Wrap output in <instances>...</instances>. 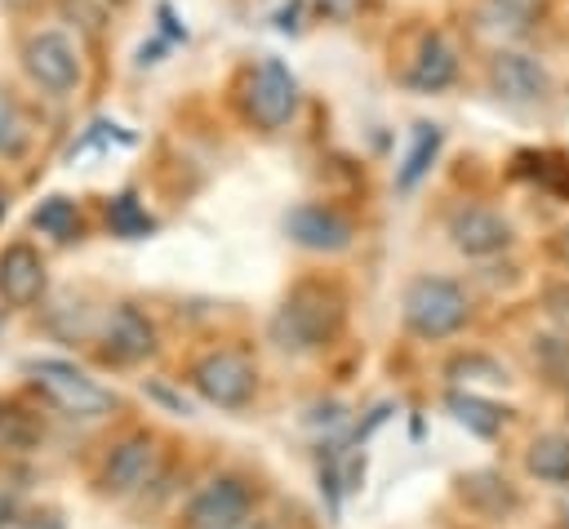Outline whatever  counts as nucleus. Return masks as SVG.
Segmentation results:
<instances>
[{"mask_svg": "<svg viewBox=\"0 0 569 529\" xmlns=\"http://www.w3.org/2000/svg\"><path fill=\"white\" fill-rule=\"evenodd\" d=\"M107 222H111V231L120 236V240H142V236H151L156 231V218L124 191V196H116L111 204H107Z\"/></svg>", "mask_w": 569, "mask_h": 529, "instance_id": "23", "label": "nucleus"}, {"mask_svg": "<svg viewBox=\"0 0 569 529\" xmlns=\"http://www.w3.org/2000/svg\"><path fill=\"white\" fill-rule=\"evenodd\" d=\"M151 467H156V440L147 431L124 436L107 453V462L98 471V489L111 493V498H124V493H133V489H142L151 480Z\"/></svg>", "mask_w": 569, "mask_h": 529, "instance_id": "11", "label": "nucleus"}, {"mask_svg": "<svg viewBox=\"0 0 569 529\" xmlns=\"http://www.w3.org/2000/svg\"><path fill=\"white\" fill-rule=\"evenodd\" d=\"M253 516V485L236 471L213 476L182 511V529H227Z\"/></svg>", "mask_w": 569, "mask_h": 529, "instance_id": "7", "label": "nucleus"}, {"mask_svg": "<svg viewBox=\"0 0 569 529\" xmlns=\"http://www.w3.org/2000/svg\"><path fill=\"white\" fill-rule=\"evenodd\" d=\"M533 365H538L542 382L569 400V333H560V329L538 333L533 338Z\"/></svg>", "mask_w": 569, "mask_h": 529, "instance_id": "18", "label": "nucleus"}, {"mask_svg": "<svg viewBox=\"0 0 569 529\" xmlns=\"http://www.w3.org/2000/svg\"><path fill=\"white\" fill-rule=\"evenodd\" d=\"M227 529H271L267 520H258V516H249V520H240V525H227Z\"/></svg>", "mask_w": 569, "mask_h": 529, "instance_id": "31", "label": "nucleus"}, {"mask_svg": "<svg viewBox=\"0 0 569 529\" xmlns=\"http://www.w3.org/2000/svg\"><path fill=\"white\" fill-rule=\"evenodd\" d=\"M405 80H409V89H418V93H445V89L458 80V49H453L440 31L422 36V40H418V53L409 58Z\"/></svg>", "mask_w": 569, "mask_h": 529, "instance_id": "13", "label": "nucleus"}, {"mask_svg": "<svg viewBox=\"0 0 569 529\" xmlns=\"http://www.w3.org/2000/svg\"><path fill=\"white\" fill-rule=\"evenodd\" d=\"M31 151V120L27 111L0 89V160H22Z\"/></svg>", "mask_w": 569, "mask_h": 529, "instance_id": "21", "label": "nucleus"}, {"mask_svg": "<svg viewBox=\"0 0 569 529\" xmlns=\"http://www.w3.org/2000/svg\"><path fill=\"white\" fill-rule=\"evenodd\" d=\"M445 231H449V244L462 258H493V253L511 249V240H516L511 222L498 209H489V204H458L449 213Z\"/></svg>", "mask_w": 569, "mask_h": 529, "instance_id": "8", "label": "nucleus"}, {"mask_svg": "<svg viewBox=\"0 0 569 529\" xmlns=\"http://www.w3.org/2000/svg\"><path fill=\"white\" fill-rule=\"evenodd\" d=\"M31 222H36V231H44V236H53V240H76V236H80V209H76V200H67V196L40 200L36 213H31Z\"/></svg>", "mask_w": 569, "mask_h": 529, "instance_id": "22", "label": "nucleus"}, {"mask_svg": "<svg viewBox=\"0 0 569 529\" xmlns=\"http://www.w3.org/2000/svg\"><path fill=\"white\" fill-rule=\"evenodd\" d=\"M525 471L542 485L569 489V431H542L525 449Z\"/></svg>", "mask_w": 569, "mask_h": 529, "instance_id": "15", "label": "nucleus"}, {"mask_svg": "<svg viewBox=\"0 0 569 529\" xmlns=\"http://www.w3.org/2000/svg\"><path fill=\"white\" fill-rule=\"evenodd\" d=\"M147 396H156L160 405H169V413H191V405H187L182 396H173L169 387H160V382H151V387H147Z\"/></svg>", "mask_w": 569, "mask_h": 529, "instance_id": "27", "label": "nucleus"}, {"mask_svg": "<svg viewBox=\"0 0 569 529\" xmlns=\"http://www.w3.org/2000/svg\"><path fill=\"white\" fill-rule=\"evenodd\" d=\"M151 351H156V325L129 302L116 307L107 320V356L120 365H133V360H147Z\"/></svg>", "mask_w": 569, "mask_h": 529, "instance_id": "14", "label": "nucleus"}, {"mask_svg": "<svg viewBox=\"0 0 569 529\" xmlns=\"http://www.w3.org/2000/svg\"><path fill=\"white\" fill-rule=\"evenodd\" d=\"M22 67L53 98L76 93V84H80V49L58 27H40V31H31L22 40Z\"/></svg>", "mask_w": 569, "mask_h": 529, "instance_id": "4", "label": "nucleus"}, {"mask_svg": "<svg viewBox=\"0 0 569 529\" xmlns=\"http://www.w3.org/2000/svg\"><path fill=\"white\" fill-rule=\"evenodd\" d=\"M449 373H476V378H485V382H507V369H498L493 360H485V356H467V360H453V369Z\"/></svg>", "mask_w": 569, "mask_h": 529, "instance_id": "25", "label": "nucleus"}, {"mask_svg": "<svg viewBox=\"0 0 569 529\" xmlns=\"http://www.w3.org/2000/svg\"><path fill=\"white\" fill-rule=\"evenodd\" d=\"M284 236H289L298 249H311V253H342V249L356 240V227H351L338 209L307 200V204H293V209L284 213Z\"/></svg>", "mask_w": 569, "mask_h": 529, "instance_id": "10", "label": "nucleus"}, {"mask_svg": "<svg viewBox=\"0 0 569 529\" xmlns=\"http://www.w3.org/2000/svg\"><path fill=\"white\" fill-rule=\"evenodd\" d=\"M44 440V422L22 405H0V453H31Z\"/></svg>", "mask_w": 569, "mask_h": 529, "instance_id": "19", "label": "nucleus"}, {"mask_svg": "<svg viewBox=\"0 0 569 529\" xmlns=\"http://www.w3.org/2000/svg\"><path fill=\"white\" fill-rule=\"evenodd\" d=\"M489 84H493V93L502 102H516V107H533V102H542L551 93L547 67L525 49H498L489 58Z\"/></svg>", "mask_w": 569, "mask_h": 529, "instance_id": "9", "label": "nucleus"}, {"mask_svg": "<svg viewBox=\"0 0 569 529\" xmlns=\"http://www.w3.org/2000/svg\"><path fill=\"white\" fill-rule=\"evenodd\" d=\"M342 325V298L325 280H302L289 289L280 311L271 316V342L280 351H320Z\"/></svg>", "mask_w": 569, "mask_h": 529, "instance_id": "1", "label": "nucleus"}, {"mask_svg": "<svg viewBox=\"0 0 569 529\" xmlns=\"http://www.w3.org/2000/svg\"><path fill=\"white\" fill-rule=\"evenodd\" d=\"M542 307H547L551 325H556L560 333H569V280H556V285H547V293H542Z\"/></svg>", "mask_w": 569, "mask_h": 529, "instance_id": "24", "label": "nucleus"}, {"mask_svg": "<svg viewBox=\"0 0 569 529\" xmlns=\"http://www.w3.org/2000/svg\"><path fill=\"white\" fill-rule=\"evenodd\" d=\"M440 147H445V129L431 124V120H418V124H413V138H409V151H405V160H400V169H396V191H413V187L431 173Z\"/></svg>", "mask_w": 569, "mask_h": 529, "instance_id": "16", "label": "nucleus"}, {"mask_svg": "<svg viewBox=\"0 0 569 529\" xmlns=\"http://www.w3.org/2000/svg\"><path fill=\"white\" fill-rule=\"evenodd\" d=\"M13 529H62V520L53 511H31V516H18Z\"/></svg>", "mask_w": 569, "mask_h": 529, "instance_id": "26", "label": "nucleus"}, {"mask_svg": "<svg viewBox=\"0 0 569 529\" xmlns=\"http://www.w3.org/2000/svg\"><path fill=\"white\" fill-rule=\"evenodd\" d=\"M316 4H320V13H329V18H351L360 0H316Z\"/></svg>", "mask_w": 569, "mask_h": 529, "instance_id": "28", "label": "nucleus"}, {"mask_svg": "<svg viewBox=\"0 0 569 529\" xmlns=\"http://www.w3.org/2000/svg\"><path fill=\"white\" fill-rule=\"evenodd\" d=\"M244 111L258 129H284L298 111V76L280 58H262L244 89Z\"/></svg>", "mask_w": 569, "mask_h": 529, "instance_id": "6", "label": "nucleus"}, {"mask_svg": "<svg viewBox=\"0 0 569 529\" xmlns=\"http://www.w3.org/2000/svg\"><path fill=\"white\" fill-rule=\"evenodd\" d=\"M191 387L218 409H244L258 391V369L240 351H204L191 365Z\"/></svg>", "mask_w": 569, "mask_h": 529, "instance_id": "5", "label": "nucleus"}, {"mask_svg": "<svg viewBox=\"0 0 569 529\" xmlns=\"http://www.w3.org/2000/svg\"><path fill=\"white\" fill-rule=\"evenodd\" d=\"M556 529H569V489H565V498L556 507Z\"/></svg>", "mask_w": 569, "mask_h": 529, "instance_id": "30", "label": "nucleus"}, {"mask_svg": "<svg viewBox=\"0 0 569 529\" xmlns=\"http://www.w3.org/2000/svg\"><path fill=\"white\" fill-rule=\"evenodd\" d=\"M13 520H18V502L9 493H0V529H13Z\"/></svg>", "mask_w": 569, "mask_h": 529, "instance_id": "29", "label": "nucleus"}, {"mask_svg": "<svg viewBox=\"0 0 569 529\" xmlns=\"http://www.w3.org/2000/svg\"><path fill=\"white\" fill-rule=\"evenodd\" d=\"M44 258L27 244V240H18V244H4V253H0V298L9 302V307H31V302H40V293H44Z\"/></svg>", "mask_w": 569, "mask_h": 529, "instance_id": "12", "label": "nucleus"}, {"mask_svg": "<svg viewBox=\"0 0 569 529\" xmlns=\"http://www.w3.org/2000/svg\"><path fill=\"white\" fill-rule=\"evenodd\" d=\"M27 378L40 387L44 400H53L62 413L71 418H102L116 409V396L107 387H98L84 369H76L71 360H53V356H40V360H27Z\"/></svg>", "mask_w": 569, "mask_h": 529, "instance_id": "3", "label": "nucleus"}, {"mask_svg": "<svg viewBox=\"0 0 569 529\" xmlns=\"http://www.w3.org/2000/svg\"><path fill=\"white\" fill-rule=\"evenodd\" d=\"M400 311H405V329H409L413 338H422V342H445V338H453V333L467 329V320H471V298H467V289H462L458 280H449V276H418V280H409Z\"/></svg>", "mask_w": 569, "mask_h": 529, "instance_id": "2", "label": "nucleus"}, {"mask_svg": "<svg viewBox=\"0 0 569 529\" xmlns=\"http://www.w3.org/2000/svg\"><path fill=\"white\" fill-rule=\"evenodd\" d=\"M458 485H462V498H471V507H480V511H489V516H502V511L516 507V489H511L498 471H471V476H462Z\"/></svg>", "mask_w": 569, "mask_h": 529, "instance_id": "20", "label": "nucleus"}, {"mask_svg": "<svg viewBox=\"0 0 569 529\" xmlns=\"http://www.w3.org/2000/svg\"><path fill=\"white\" fill-rule=\"evenodd\" d=\"M445 405H449V413H453L471 436H480V440H493V436L507 427V409H498L493 400H485V396H476V391H449Z\"/></svg>", "mask_w": 569, "mask_h": 529, "instance_id": "17", "label": "nucleus"}]
</instances>
